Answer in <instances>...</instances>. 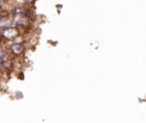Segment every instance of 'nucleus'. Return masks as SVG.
<instances>
[{
  "instance_id": "1",
  "label": "nucleus",
  "mask_w": 146,
  "mask_h": 123,
  "mask_svg": "<svg viewBox=\"0 0 146 123\" xmlns=\"http://www.w3.org/2000/svg\"><path fill=\"white\" fill-rule=\"evenodd\" d=\"M0 34L2 35L3 39H6V40H11V39H14V38L18 34V32H17L15 28L10 27V28H6V30H1V31H0Z\"/></svg>"
},
{
  "instance_id": "2",
  "label": "nucleus",
  "mask_w": 146,
  "mask_h": 123,
  "mask_svg": "<svg viewBox=\"0 0 146 123\" xmlns=\"http://www.w3.org/2000/svg\"><path fill=\"white\" fill-rule=\"evenodd\" d=\"M25 50V47L23 43H13L10 46V52L14 56H21Z\"/></svg>"
},
{
  "instance_id": "3",
  "label": "nucleus",
  "mask_w": 146,
  "mask_h": 123,
  "mask_svg": "<svg viewBox=\"0 0 146 123\" xmlns=\"http://www.w3.org/2000/svg\"><path fill=\"white\" fill-rule=\"evenodd\" d=\"M10 27H13V22L10 19H8L6 17L0 19V28L1 30H6V28H10Z\"/></svg>"
},
{
  "instance_id": "4",
  "label": "nucleus",
  "mask_w": 146,
  "mask_h": 123,
  "mask_svg": "<svg viewBox=\"0 0 146 123\" xmlns=\"http://www.w3.org/2000/svg\"><path fill=\"white\" fill-rule=\"evenodd\" d=\"M23 15H18L15 17V24L17 26H27L29 25V22L26 18H22Z\"/></svg>"
},
{
  "instance_id": "5",
  "label": "nucleus",
  "mask_w": 146,
  "mask_h": 123,
  "mask_svg": "<svg viewBox=\"0 0 146 123\" xmlns=\"http://www.w3.org/2000/svg\"><path fill=\"white\" fill-rule=\"evenodd\" d=\"M2 8H3V0H0V11L2 10Z\"/></svg>"
},
{
  "instance_id": "6",
  "label": "nucleus",
  "mask_w": 146,
  "mask_h": 123,
  "mask_svg": "<svg viewBox=\"0 0 146 123\" xmlns=\"http://www.w3.org/2000/svg\"><path fill=\"white\" fill-rule=\"evenodd\" d=\"M24 2H26V3H29V5H31L32 2H34V0H24Z\"/></svg>"
},
{
  "instance_id": "7",
  "label": "nucleus",
  "mask_w": 146,
  "mask_h": 123,
  "mask_svg": "<svg viewBox=\"0 0 146 123\" xmlns=\"http://www.w3.org/2000/svg\"><path fill=\"white\" fill-rule=\"evenodd\" d=\"M2 71H3V66H2V65H0V75H1Z\"/></svg>"
},
{
  "instance_id": "8",
  "label": "nucleus",
  "mask_w": 146,
  "mask_h": 123,
  "mask_svg": "<svg viewBox=\"0 0 146 123\" xmlns=\"http://www.w3.org/2000/svg\"><path fill=\"white\" fill-rule=\"evenodd\" d=\"M1 44H2V40L0 39V46H1Z\"/></svg>"
}]
</instances>
